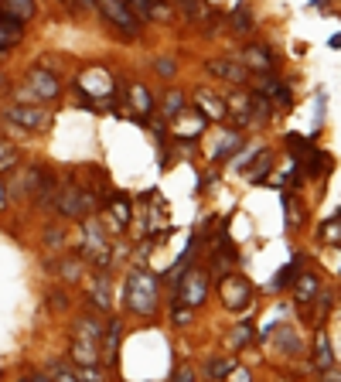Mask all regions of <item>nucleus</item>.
<instances>
[{
	"label": "nucleus",
	"mask_w": 341,
	"mask_h": 382,
	"mask_svg": "<svg viewBox=\"0 0 341 382\" xmlns=\"http://www.w3.org/2000/svg\"><path fill=\"white\" fill-rule=\"evenodd\" d=\"M123 301L130 307V314L137 318H151L157 311V277L147 270H133L123 286Z\"/></svg>",
	"instance_id": "obj_1"
},
{
	"label": "nucleus",
	"mask_w": 341,
	"mask_h": 382,
	"mask_svg": "<svg viewBox=\"0 0 341 382\" xmlns=\"http://www.w3.org/2000/svg\"><path fill=\"white\" fill-rule=\"evenodd\" d=\"M205 297H209V270H198V267L185 270L181 280H178V290H174V304L195 311V307L205 304Z\"/></svg>",
	"instance_id": "obj_2"
},
{
	"label": "nucleus",
	"mask_w": 341,
	"mask_h": 382,
	"mask_svg": "<svg viewBox=\"0 0 341 382\" xmlns=\"http://www.w3.org/2000/svg\"><path fill=\"white\" fill-rule=\"evenodd\" d=\"M113 76H110V69H103V65H89L82 76L76 79V93L86 96V103H99V99H110L113 96Z\"/></svg>",
	"instance_id": "obj_3"
},
{
	"label": "nucleus",
	"mask_w": 341,
	"mask_h": 382,
	"mask_svg": "<svg viewBox=\"0 0 341 382\" xmlns=\"http://www.w3.org/2000/svg\"><path fill=\"white\" fill-rule=\"evenodd\" d=\"M79 249H82V260H89V263H96V267H106V263L113 260V253H110V239H106V229H103L96 219L82 226V243H79Z\"/></svg>",
	"instance_id": "obj_4"
},
{
	"label": "nucleus",
	"mask_w": 341,
	"mask_h": 382,
	"mask_svg": "<svg viewBox=\"0 0 341 382\" xmlns=\"http://www.w3.org/2000/svg\"><path fill=\"white\" fill-rule=\"evenodd\" d=\"M96 11L110 21L113 28H120L123 35H130V38L140 35V18L133 14L130 4H123V0H96Z\"/></svg>",
	"instance_id": "obj_5"
},
{
	"label": "nucleus",
	"mask_w": 341,
	"mask_h": 382,
	"mask_svg": "<svg viewBox=\"0 0 341 382\" xmlns=\"http://www.w3.org/2000/svg\"><path fill=\"white\" fill-rule=\"evenodd\" d=\"M4 116L11 120V123H18V127H24V130H48L52 127V120H55V113L52 110H41L38 106H28V103H14V106H7L4 110Z\"/></svg>",
	"instance_id": "obj_6"
},
{
	"label": "nucleus",
	"mask_w": 341,
	"mask_h": 382,
	"mask_svg": "<svg viewBox=\"0 0 341 382\" xmlns=\"http://www.w3.org/2000/svg\"><path fill=\"white\" fill-rule=\"evenodd\" d=\"M219 297L229 311H246L253 304V286H249L246 277H236V273H226L222 284H219Z\"/></svg>",
	"instance_id": "obj_7"
},
{
	"label": "nucleus",
	"mask_w": 341,
	"mask_h": 382,
	"mask_svg": "<svg viewBox=\"0 0 341 382\" xmlns=\"http://www.w3.org/2000/svg\"><path fill=\"white\" fill-rule=\"evenodd\" d=\"M24 86L31 89V93H21L18 99H55L58 93H62V86H58L55 72H48V69H41V65H35L28 76H24Z\"/></svg>",
	"instance_id": "obj_8"
},
{
	"label": "nucleus",
	"mask_w": 341,
	"mask_h": 382,
	"mask_svg": "<svg viewBox=\"0 0 341 382\" xmlns=\"http://www.w3.org/2000/svg\"><path fill=\"white\" fill-rule=\"evenodd\" d=\"M55 209L62 212L65 219H82L86 212L93 209V195L86 188H76V185H72V188H62L55 195Z\"/></svg>",
	"instance_id": "obj_9"
},
{
	"label": "nucleus",
	"mask_w": 341,
	"mask_h": 382,
	"mask_svg": "<svg viewBox=\"0 0 341 382\" xmlns=\"http://www.w3.org/2000/svg\"><path fill=\"white\" fill-rule=\"evenodd\" d=\"M205 72L215 79H226L232 86H246L249 82V69L243 65V58L236 62V58H209L205 62Z\"/></svg>",
	"instance_id": "obj_10"
},
{
	"label": "nucleus",
	"mask_w": 341,
	"mask_h": 382,
	"mask_svg": "<svg viewBox=\"0 0 341 382\" xmlns=\"http://www.w3.org/2000/svg\"><path fill=\"white\" fill-rule=\"evenodd\" d=\"M243 65H246L249 72H256V76H270L273 65H277V58H273V52H270L266 45H246Z\"/></svg>",
	"instance_id": "obj_11"
},
{
	"label": "nucleus",
	"mask_w": 341,
	"mask_h": 382,
	"mask_svg": "<svg viewBox=\"0 0 341 382\" xmlns=\"http://www.w3.org/2000/svg\"><path fill=\"white\" fill-rule=\"evenodd\" d=\"M21 38H24V21H21L18 14H7V11L0 7V52L14 48Z\"/></svg>",
	"instance_id": "obj_12"
},
{
	"label": "nucleus",
	"mask_w": 341,
	"mask_h": 382,
	"mask_svg": "<svg viewBox=\"0 0 341 382\" xmlns=\"http://www.w3.org/2000/svg\"><path fill=\"white\" fill-rule=\"evenodd\" d=\"M195 110L205 113V120H226L229 116L226 99H219V96L209 93V89H198V93H195Z\"/></svg>",
	"instance_id": "obj_13"
},
{
	"label": "nucleus",
	"mask_w": 341,
	"mask_h": 382,
	"mask_svg": "<svg viewBox=\"0 0 341 382\" xmlns=\"http://www.w3.org/2000/svg\"><path fill=\"white\" fill-rule=\"evenodd\" d=\"M106 209H110V229H113V232H123L127 226H130V219H133V205L127 202V198H123V195H113Z\"/></svg>",
	"instance_id": "obj_14"
},
{
	"label": "nucleus",
	"mask_w": 341,
	"mask_h": 382,
	"mask_svg": "<svg viewBox=\"0 0 341 382\" xmlns=\"http://www.w3.org/2000/svg\"><path fill=\"white\" fill-rule=\"evenodd\" d=\"M89 301H93L96 311H113V286H110V277L99 273L93 284H89Z\"/></svg>",
	"instance_id": "obj_15"
},
{
	"label": "nucleus",
	"mask_w": 341,
	"mask_h": 382,
	"mask_svg": "<svg viewBox=\"0 0 341 382\" xmlns=\"http://www.w3.org/2000/svg\"><path fill=\"white\" fill-rule=\"evenodd\" d=\"M72 362L76 365H96L99 362V342H96V338H82V335H76V338H72Z\"/></svg>",
	"instance_id": "obj_16"
},
{
	"label": "nucleus",
	"mask_w": 341,
	"mask_h": 382,
	"mask_svg": "<svg viewBox=\"0 0 341 382\" xmlns=\"http://www.w3.org/2000/svg\"><path fill=\"white\" fill-rule=\"evenodd\" d=\"M331 365H335V352H331V342H328V331H318L314 335V369L328 372Z\"/></svg>",
	"instance_id": "obj_17"
},
{
	"label": "nucleus",
	"mask_w": 341,
	"mask_h": 382,
	"mask_svg": "<svg viewBox=\"0 0 341 382\" xmlns=\"http://www.w3.org/2000/svg\"><path fill=\"white\" fill-rule=\"evenodd\" d=\"M314 297H318V277L314 273H301L297 277V286H294V301L301 307H307Z\"/></svg>",
	"instance_id": "obj_18"
},
{
	"label": "nucleus",
	"mask_w": 341,
	"mask_h": 382,
	"mask_svg": "<svg viewBox=\"0 0 341 382\" xmlns=\"http://www.w3.org/2000/svg\"><path fill=\"white\" fill-rule=\"evenodd\" d=\"M226 106L232 110V116H236L239 123H249V120H253V96H246L243 89H239V93H232V96H229V99H226Z\"/></svg>",
	"instance_id": "obj_19"
},
{
	"label": "nucleus",
	"mask_w": 341,
	"mask_h": 382,
	"mask_svg": "<svg viewBox=\"0 0 341 382\" xmlns=\"http://www.w3.org/2000/svg\"><path fill=\"white\" fill-rule=\"evenodd\" d=\"M130 106L133 113H151L154 110V96L147 86H140V82H133L130 86Z\"/></svg>",
	"instance_id": "obj_20"
},
{
	"label": "nucleus",
	"mask_w": 341,
	"mask_h": 382,
	"mask_svg": "<svg viewBox=\"0 0 341 382\" xmlns=\"http://www.w3.org/2000/svg\"><path fill=\"white\" fill-rule=\"evenodd\" d=\"M253 28H256V18H253L249 0H246V4H239V7L232 11V31H236V35H249Z\"/></svg>",
	"instance_id": "obj_21"
},
{
	"label": "nucleus",
	"mask_w": 341,
	"mask_h": 382,
	"mask_svg": "<svg viewBox=\"0 0 341 382\" xmlns=\"http://www.w3.org/2000/svg\"><path fill=\"white\" fill-rule=\"evenodd\" d=\"M178 7H181V14L188 21H195V24H205V18L212 14L205 0H178Z\"/></svg>",
	"instance_id": "obj_22"
},
{
	"label": "nucleus",
	"mask_w": 341,
	"mask_h": 382,
	"mask_svg": "<svg viewBox=\"0 0 341 382\" xmlns=\"http://www.w3.org/2000/svg\"><path fill=\"white\" fill-rule=\"evenodd\" d=\"M120 335H123V325H120V321H110V328L103 331V342H106V365H116V348H120Z\"/></svg>",
	"instance_id": "obj_23"
},
{
	"label": "nucleus",
	"mask_w": 341,
	"mask_h": 382,
	"mask_svg": "<svg viewBox=\"0 0 341 382\" xmlns=\"http://www.w3.org/2000/svg\"><path fill=\"white\" fill-rule=\"evenodd\" d=\"M181 113H185V93H181V89H168L161 116H164V120H178Z\"/></svg>",
	"instance_id": "obj_24"
},
{
	"label": "nucleus",
	"mask_w": 341,
	"mask_h": 382,
	"mask_svg": "<svg viewBox=\"0 0 341 382\" xmlns=\"http://www.w3.org/2000/svg\"><path fill=\"white\" fill-rule=\"evenodd\" d=\"M130 7L140 14V18H168L164 0H130Z\"/></svg>",
	"instance_id": "obj_25"
},
{
	"label": "nucleus",
	"mask_w": 341,
	"mask_h": 382,
	"mask_svg": "<svg viewBox=\"0 0 341 382\" xmlns=\"http://www.w3.org/2000/svg\"><path fill=\"white\" fill-rule=\"evenodd\" d=\"M280 335H277V345H280V352L287 355H301V338H297V331H290V328H277Z\"/></svg>",
	"instance_id": "obj_26"
},
{
	"label": "nucleus",
	"mask_w": 341,
	"mask_h": 382,
	"mask_svg": "<svg viewBox=\"0 0 341 382\" xmlns=\"http://www.w3.org/2000/svg\"><path fill=\"white\" fill-rule=\"evenodd\" d=\"M58 277L65 280V284H79V277H82V260H62L58 263Z\"/></svg>",
	"instance_id": "obj_27"
},
{
	"label": "nucleus",
	"mask_w": 341,
	"mask_h": 382,
	"mask_svg": "<svg viewBox=\"0 0 341 382\" xmlns=\"http://www.w3.org/2000/svg\"><path fill=\"white\" fill-rule=\"evenodd\" d=\"M14 168H18V147L7 144V140H0V174L14 171Z\"/></svg>",
	"instance_id": "obj_28"
},
{
	"label": "nucleus",
	"mask_w": 341,
	"mask_h": 382,
	"mask_svg": "<svg viewBox=\"0 0 341 382\" xmlns=\"http://www.w3.org/2000/svg\"><path fill=\"white\" fill-rule=\"evenodd\" d=\"M239 147H243V137H239V134H226V137H222V147L215 151V161H219V164L229 161V154H236Z\"/></svg>",
	"instance_id": "obj_29"
},
{
	"label": "nucleus",
	"mask_w": 341,
	"mask_h": 382,
	"mask_svg": "<svg viewBox=\"0 0 341 382\" xmlns=\"http://www.w3.org/2000/svg\"><path fill=\"white\" fill-rule=\"evenodd\" d=\"M270 110H273V106H270V99H266L263 93H253V120H256V123H266V120H270Z\"/></svg>",
	"instance_id": "obj_30"
},
{
	"label": "nucleus",
	"mask_w": 341,
	"mask_h": 382,
	"mask_svg": "<svg viewBox=\"0 0 341 382\" xmlns=\"http://www.w3.org/2000/svg\"><path fill=\"white\" fill-rule=\"evenodd\" d=\"M41 379H62V382H72V379H79V372L72 369V365H52L48 372H41Z\"/></svg>",
	"instance_id": "obj_31"
},
{
	"label": "nucleus",
	"mask_w": 341,
	"mask_h": 382,
	"mask_svg": "<svg viewBox=\"0 0 341 382\" xmlns=\"http://www.w3.org/2000/svg\"><path fill=\"white\" fill-rule=\"evenodd\" d=\"M297 267H301V260H297V256H294V260H290V267H284L280 270V273H277V280H273V290H280V286H287L290 284V280H297V277H294V273H297Z\"/></svg>",
	"instance_id": "obj_32"
},
{
	"label": "nucleus",
	"mask_w": 341,
	"mask_h": 382,
	"mask_svg": "<svg viewBox=\"0 0 341 382\" xmlns=\"http://www.w3.org/2000/svg\"><path fill=\"white\" fill-rule=\"evenodd\" d=\"M321 239H324V243H341V215H338V219H331V222H324V226H321Z\"/></svg>",
	"instance_id": "obj_33"
},
{
	"label": "nucleus",
	"mask_w": 341,
	"mask_h": 382,
	"mask_svg": "<svg viewBox=\"0 0 341 382\" xmlns=\"http://www.w3.org/2000/svg\"><path fill=\"white\" fill-rule=\"evenodd\" d=\"M229 342H232V348H243V345H249V342H253V328L239 325L236 331H232V338H229Z\"/></svg>",
	"instance_id": "obj_34"
},
{
	"label": "nucleus",
	"mask_w": 341,
	"mask_h": 382,
	"mask_svg": "<svg viewBox=\"0 0 341 382\" xmlns=\"http://www.w3.org/2000/svg\"><path fill=\"white\" fill-rule=\"evenodd\" d=\"M18 11L21 21H28L31 14H35V0H11V14Z\"/></svg>",
	"instance_id": "obj_35"
},
{
	"label": "nucleus",
	"mask_w": 341,
	"mask_h": 382,
	"mask_svg": "<svg viewBox=\"0 0 341 382\" xmlns=\"http://www.w3.org/2000/svg\"><path fill=\"white\" fill-rule=\"evenodd\" d=\"M232 365H236V359H215L209 369V376H229L232 372Z\"/></svg>",
	"instance_id": "obj_36"
},
{
	"label": "nucleus",
	"mask_w": 341,
	"mask_h": 382,
	"mask_svg": "<svg viewBox=\"0 0 341 382\" xmlns=\"http://www.w3.org/2000/svg\"><path fill=\"white\" fill-rule=\"evenodd\" d=\"M174 69H178V62H174V58H161V62H157V72H161V76H174Z\"/></svg>",
	"instance_id": "obj_37"
},
{
	"label": "nucleus",
	"mask_w": 341,
	"mask_h": 382,
	"mask_svg": "<svg viewBox=\"0 0 341 382\" xmlns=\"http://www.w3.org/2000/svg\"><path fill=\"white\" fill-rule=\"evenodd\" d=\"M188 321H191V307H181V311L174 307V325H188Z\"/></svg>",
	"instance_id": "obj_38"
},
{
	"label": "nucleus",
	"mask_w": 341,
	"mask_h": 382,
	"mask_svg": "<svg viewBox=\"0 0 341 382\" xmlns=\"http://www.w3.org/2000/svg\"><path fill=\"white\" fill-rule=\"evenodd\" d=\"M226 379L229 382H232V379H253V372H249V369H239V365H232V372H229Z\"/></svg>",
	"instance_id": "obj_39"
},
{
	"label": "nucleus",
	"mask_w": 341,
	"mask_h": 382,
	"mask_svg": "<svg viewBox=\"0 0 341 382\" xmlns=\"http://www.w3.org/2000/svg\"><path fill=\"white\" fill-rule=\"evenodd\" d=\"M52 307H55V311H65V297H62V294H52Z\"/></svg>",
	"instance_id": "obj_40"
},
{
	"label": "nucleus",
	"mask_w": 341,
	"mask_h": 382,
	"mask_svg": "<svg viewBox=\"0 0 341 382\" xmlns=\"http://www.w3.org/2000/svg\"><path fill=\"white\" fill-rule=\"evenodd\" d=\"M174 379H195V372H191V369H178V372H174Z\"/></svg>",
	"instance_id": "obj_41"
},
{
	"label": "nucleus",
	"mask_w": 341,
	"mask_h": 382,
	"mask_svg": "<svg viewBox=\"0 0 341 382\" xmlns=\"http://www.w3.org/2000/svg\"><path fill=\"white\" fill-rule=\"evenodd\" d=\"M7 209V185H4V181H0V212Z\"/></svg>",
	"instance_id": "obj_42"
},
{
	"label": "nucleus",
	"mask_w": 341,
	"mask_h": 382,
	"mask_svg": "<svg viewBox=\"0 0 341 382\" xmlns=\"http://www.w3.org/2000/svg\"><path fill=\"white\" fill-rule=\"evenodd\" d=\"M62 4H65V7H72V11H79V7H82V0H62Z\"/></svg>",
	"instance_id": "obj_43"
},
{
	"label": "nucleus",
	"mask_w": 341,
	"mask_h": 382,
	"mask_svg": "<svg viewBox=\"0 0 341 382\" xmlns=\"http://www.w3.org/2000/svg\"><path fill=\"white\" fill-rule=\"evenodd\" d=\"M331 48H341V35H335V38H331Z\"/></svg>",
	"instance_id": "obj_44"
}]
</instances>
